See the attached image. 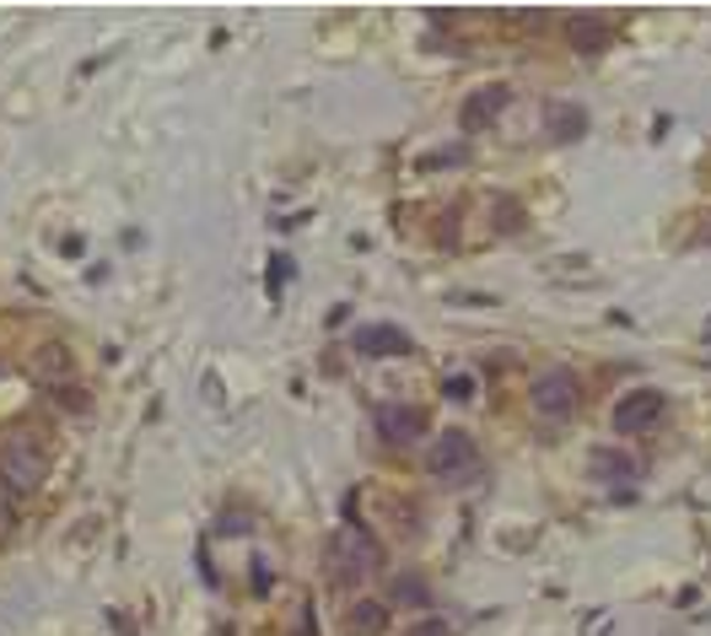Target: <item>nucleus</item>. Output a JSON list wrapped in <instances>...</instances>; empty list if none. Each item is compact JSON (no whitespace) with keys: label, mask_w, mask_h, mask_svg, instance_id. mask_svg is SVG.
<instances>
[{"label":"nucleus","mask_w":711,"mask_h":636,"mask_svg":"<svg viewBox=\"0 0 711 636\" xmlns=\"http://www.w3.org/2000/svg\"><path fill=\"white\" fill-rule=\"evenodd\" d=\"M669 416V399H663V388H630L626 399L615 405V431H626V437H636V431H652V426Z\"/></svg>","instance_id":"5"},{"label":"nucleus","mask_w":711,"mask_h":636,"mask_svg":"<svg viewBox=\"0 0 711 636\" xmlns=\"http://www.w3.org/2000/svg\"><path fill=\"white\" fill-rule=\"evenodd\" d=\"M506 103H512V92H506V86H480V92H469V97H463L459 125L463 129H485L506 108Z\"/></svg>","instance_id":"9"},{"label":"nucleus","mask_w":711,"mask_h":636,"mask_svg":"<svg viewBox=\"0 0 711 636\" xmlns=\"http://www.w3.org/2000/svg\"><path fill=\"white\" fill-rule=\"evenodd\" d=\"M523 227V211L512 200H496V232H517Z\"/></svg>","instance_id":"14"},{"label":"nucleus","mask_w":711,"mask_h":636,"mask_svg":"<svg viewBox=\"0 0 711 636\" xmlns=\"http://www.w3.org/2000/svg\"><path fill=\"white\" fill-rule=\"evenodd\" d=\"M587 108H577V103H544V129L555 135V140H583L587 135Z\"/></svg>","instance_id":"10"},{"label":"nucleus","mask_w":711,"mask_h":636,"mask_svg":"<svg viewBox=\"0 0 711 636\" xmlns=\"http://www.w3.org/2000/svg\"><path fill=\"white\" fill-rule=\"evenodd\" d=\"M566 39L577 54H604L609 49V17H598V11H572L566 17Z\"/></svg>","instance_id":"8"},{"label":"nucleus","mask_w":711,"mask_h":636,"mask_svg":"<svg viewBox=\"0 0 711 636\" xmlns=\"http://www.w3.org/2000/svg\"><path fill=\"white\" fill-rule=\"evenodd\" d=\"M577 399H583V378L572 373V367H544L534 388H529V405H534V416L540 421H572V410H577Z\"/></svg>","instance_id":"3"},{"label":"nucleus","mask_w":711,"mask_h":636,"mask_svg":"<svg viewBox=\"0 0 711 636\" xmlns=\"http://www.w3.org/2000/svg\"><path fill=\"white\" fill-rule=\"evenodd\" d=\"M388 626V604L383 598H356L351 604V636H383Z\"/></svg>","instance_id":"12"},{"label":"nucleus","mask_w":711,"mask_h":636,"mask_svg":"<svg viewBox=\"0 0 711 636\" xmlns=\"http://www.w3.org/2000/svg\"><path fill=\"white\" fill-rule=\"evenodd\" d=\"M43 475H49V448H43L28 426L6 431L0 437V486L11 497H33L43 486Z\"/></svg>","instance_id":"1"},{"label":"nucleus","mask_w":711,"mask_h":636,"mask_svg":"<svg viewBox=\"0 0 711 636\" xmlns=\"http://www.w3.org/2000/svg\"><path fill=\"white\" fill-rule=\"evenodd\" d=\"M388 604H405V609H431V583L426 577H416V572H399L394 577V588H388Z\"/></svg>","instance_id":"11"},{"label":"nucleus","mask_w":711,"mask_h":636,"mask_svg":"<svg viewBox=\"0 0 711 636\" xmlns=\"http://www.w3.org/2000/svg\"><path fill=\"white\" fill-rule=\"evenodd\" d=\"M587 469H593L598 480H630V475H636L630 453H620V448H593V453H587Z\"/></svg>","instance_id":"13"},{"label":"nucleus","mask_w":711,"mask_h":636,"mask_svg":"<svg viewBox=\"0 0 711 636\" xmlns=\"http://www.w3.org/2000/svg\"><path fill=\"white\" fill-rule=\"evenodd\" d=\"M351 345L362 351V356H405V351H416V340L405 335L399 324H362Z\"/></svg>","instance_id":"7"},{"label":"nucleus","mask_w":711,"mask_h":636,"mask_svg":"<svg viewBox=\"0 0 711 636\" xmlns=\"http://www.w3.org/2000/svg\"><path fill=\"white\" fill-rule=\"evenodd\" d=\"M410 636H448V626H442V621H420Z\"/></svg>","instance_id":"16"},{"label":"nucleus","mask_w":711,"mask_h":636,"mask_svg":"<svg viewBox=\"0 0 711 636\" xmlns=\"http://www.w3.org/2000/svg\"><path fill=\"white\" fill-rule=\"evenodd\" d=\"M442 394H448V399H474V378H469V373H453V378L442 383Z\"/></svg>","instance_id":"15"},{"label":"nucleus","mask_w":711,"mask_h":636,"mask_svg":"<svg viewBox=\"0 0 711 636\" xmlns=\"http://www.w3.org/2000/svg\"><path fill=\"white\" fill-rule=\"evenodd\" d=\"M426 465H431V475H437L442 486L474 480V475H480V442L453 426V431H442V437L431 442V459H426Z\"/></svg>","instance_id":"4"},{"label":"nucleus","mask_w":711,"mask_h":636,"mask_svg":"<svg viewBox=\"0 0 711 636\" xmlns=\"http://www.w3.org/2000/svg\"><path fill=\"white\" fill-rule=\"evenodd\" d=\"M373 426L383 431V442L410 448V442H420V431H426V416H420V405H377Z\"/></svg>","instance_id":"6"},{"label":"nucleus","mask_w":711,"mask_h":636,"mask_svg":"<svg viewBox=\"0 0 711 636\" xmlns=\"http://www.w3.org/2000/svg\"><path fill=\"white\" fill-rule=\"evenodd\" d=\"M377 566H383V545H377L373 534L362 529V523H345L335 540H330V577L335 583H367Z\"/></svg>","instance_id":"2"}]
</instances>
